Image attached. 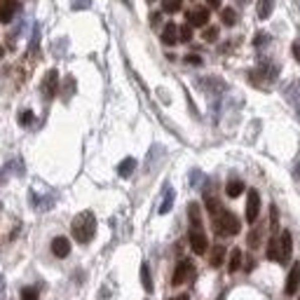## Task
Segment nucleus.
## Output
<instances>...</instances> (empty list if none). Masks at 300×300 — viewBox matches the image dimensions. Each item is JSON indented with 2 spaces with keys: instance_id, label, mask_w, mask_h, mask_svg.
<instances>
[{
  "instance_id": "28",
  "label": "nucleus",
  "mask_w": 300,
  "mask_h": 300,
  "mask_svg": "<svg viewBox=\"0 0 300 300\" xmlns=\"http://www.w3.org/2000/svg\"><path fill=\"white\" fill-rule=\"evenodd\" d=\"M19 122L24 124V127H28V124L33 122V113H31V110H24V113L19 115Z\"/></svg>"
},
{
  "instance_id": "34",
  "label": "nucleus",
  "mask_w": 300,
  "mask_h": 300,
  "mask_svg": "<svg viewBox=\"0 0 300 300\" xmlns=\"http://www.w3.org/2000/svg\"><path fill=\"white\" fill-rule=\"evenodd\" d=\"M209 5H211V7H218V5H220V0H209Z\"/></svg>"
},
{
  "instance_id": "15",
  "label": "nucleus",
  "mask_w": 300,
  "mask_h": 300,
  "mask_svg": "<svg viewBox=\"0 0 300 300\" xmlns=\"http://www.w3.org/2000/svg\"><path fill=\"white\" fill-rule=\"evenodd\" d=\"M267 258L281 263V251H279V237H272L270 244H267Z\"/></svg>"
},
{
  "instance_id": "5",
  "label": "nucleus",
  "mask_w": 300,
  "mask_h": 300,
  "mask_svg": "<svg viewBox=\"0 0 300 300\" xmlns=\"http://www.w3.org/2000/svg\"><path fill=\"white\" fill-rule=\"evenodd\" d=\"M260 213V195L256 190H249V199H246V220L256 223Z\"/></svg>"
},
{
  "instance_id": "2",
  "label": "nucleus",
  "mask_w": 300,
  "mask_h": 300,
  "mask_svg": "<svg viewBox=\"0 0 300 300\" xmlns=\"http://www.w3.org/2000/svg\"><path fill=\"white\" fill-rule=\"evenodd\" d=\"M213 225H216V232H218V235H228V237L237 235L239 228H242L239 218L232 211H220L218 216H216V220H213Z\"/></svg>"
},
{
  "instance_id": "11",
  "label": "nucleus",
  "mask_w": 300,
  "mask_h": 300,
  "mask_svg": "<svg viewBox=\"0 0 300 300\" xmlns=\"http://www.w3.org/2000/svg\"><path fill=\"white\" fill-rule=\"evenodd\" d=\"M298 286H300V263H293L286 279V295H293L298 291Z\"/></svg>"
},
{
  "instance_id": "9",
  "label": "nucleus",
  "mask_w": 300,
  "mask_h": 300,
  "mask_svg": "<svg viewBox=\"0 0 300 300\" xmlns=\"http://www.w3.org/2000/svg\"><path fill=\"white\" fill-rule=\"evenodd\" d=\"M17 10H19V0H0V21L10 24Z\"/></svg>"
},
{
  "instance_id": "12",
  "label": "nucleus",
  "mask_w": 300,
  "mask_h": 300,
  "mask_svg": "<svg viewBox=\"0 0 300 300\" xmlns=\"http://www.w3.org/2000/svg\"><path fill=\"white\" fill-rule=\"evenodd\" d=\"M162 42H164V45H176V42H178V26H176V24H167V26H164Z\"/></svg>"
},
{
  "instance_id": "17",
  "label": "nucleus",
  "mask_w": 300,
  "mask_h": 300,
  "mask_svg": "<svg viewBox=\"0 0 300 300\" xmlns=\"http://www.w3.org/2000/svg\"><path fill=\"white\" fill-rule=\"evenodd\" d=\"M274 10V0H258V19H270Z\"/></svg>"
},
{
  "instance_id": "16",
  "label": "nucleus",
  "mask_w": 300,
  "mask_h": 300,
  "mask_svg": "<svg viewBox=\"0 0 300 300\" xmlns=\"http://www.w3.org/2000/svg\"><path fill=\"white\" fill-rule=\"evenodd\" d=\"M225 192H228V197H239V195L244 192V183H242L239 178H232L230 183L225 185Z\"/></svg>"
},
{
  "instance_id": "31",
  "label": "nucleus",
  "mask_w": 300,
  "mask_h": 300,
  "mask_svg": "<svg viewBox=\"0 0 300 300\" xmlns=\"http://www.w3.org/2000/svg\"><path fill=\"white\" fill-rule=\"evenodd\" d=\"M249 244H251V246H258V232H256V230L249 235Z\"/></svg>"
},
{
  "instance_id": "1",
  "label": "nucleus",
  "mask_w": 300,
  "mask_h": 300,
  "mask_svg": "<svg viewBox=\"0 0 300 300\" xmlns=\"http://www.w3.org/2000/svg\"><path fill=\"white\" fill-rule=\"evenodd\" d=\"M70 232H73L75 242H80V244H87V242H92V237H94L96 232V218L92 211H82L78 213L73 218V225H70Z\"/></svg>"
},
{
  "instance_id": "33",
  "label": "nucleus",
  "mask_w": 300,
  "mask_h": 300,
  "mask_svg": "<svg viewBox=\"0 0 300 300\" xmlns=\"http://www.w3.org/2000/svg\"><path fill=\"white\" fill-rule=\"evenodd\" d=\"M150 24H153V26H157V24H160V14H153V17H150Z\"/></svg>"
},
{
  "instance_id": "30",
  "label": "nucleus",
  "mask_w": 300,
  "mask_h": 300,
  "mask_svg": "<svg viewBox=\"0 0 300 300\" xmlns=\"http://www.w3.org/2000/svg\"><path fill=\"white\" fill-rule=\"evenodd\" d=\"M185 61L192 63V66H199V63H202V59H199L197 54H188V56H185Z\"/></svg>"
},
{
  "instance_id": "24",
  "label": "nucleus",
  "mask_w": 300,
  "mask_h": 300,
  "mask_svg": "<svg viewBox=\"0 0 300 300\" xmlns=\"http://www.w3.org/2000/svg\"><path fill=\"white\" fill-rule=\"evenodd\" d=\"M178 40H181V42H190V40H192V28H190V24H185V26L178 28Z\"/></svg>"
},
{
  "instance_id": "35",
  "label": "nucleus",
  "mask_w": 300,
  "mask_h": 300,
  "mask_svg": "<svg viewBox=\"0 0 300 300\" xmlns=\"http://www.w3.org/2000/svg\"><path fill=\"white\" fill-rule=\"evenodd\" d=\"M171 300H190V298H188V295L183 293V295H176V298H171Z\"/></svg>"
},
{
  "instance_id": "13",
  "label": "nucleus",
  "mask_w": 300,
  "mask_h": 300,
  "mask_svg": "<svg viewBox=\"0 0 300 300\" xmlns=\"http://www.w3.org/2000/svg\"><path fill=\"white\" fill-rule=\"evenodd\" d=\"M134 169H136V160H134V157H124L122 162L117 164V174H120L122 178L131 176V174H134Z\"/></svg>"
},
{
  "instance_id": "32",
  "label": "nucleus",
  "mask_w": 300,
  "mask_h": 300,
  "mask_svg": "<svg viewBox=\"0 0 300 300\" xmlns=\"http://www.w3.org/2000/svg\"><path fill=\"white\" fill-rule=\"evenodd\" d=\"M291 49H293V56L298 59V63H300V40H295V42H293V47H291Z\"/></svg>"
},
{
  "instance_id": "37",
  "label": "nucleus",
  "mask_w": 300,
  "mask_h": 300,
  "mask_svg": "<svg viewBox=\"0 0 300 300\" xmlns=\"http://www.w3.org/2000/svg\"><path fill=\"white\" fill-rule=\"evenodd\" d=\"M0 54H3V49H0Z\"/></svg>"
},
{
  "instance_id": "19",
  "label": "nucleus",
  "mask_w": 300,
  "mask_h": 300,
  "mask_svg": "<svg viewBox=\"0 0 300 300\" xmlns=\"http://www.w3.org/2000/svg\"><path fill=\"white\" fill-rule=\"evenodd\" d=\"M239 267H242V251H239V249H232V251H230V265H228V270L235 274Z\"/></svg>"
},
{
  "instance_id": "25",
  "label": "nucleus",
  "mask_w": 300,
  "mask_h": 300,
  "mask_svg": "<svg viewBox=\"0 0 300 300\" xmlns=\"http://www.w3.org/2000/svg\"><path fill=\"white\" fill-rule=\"evenodd\" d=\"M21 300H38V288L26 286L24 291H21Z\"/></svg>"
},
{
  "instance_id": "6",
  "label": "nucleus",
  "mask_w": 300,
  "mask_h": 300,
  "mask_svg": "<svg viewBox=\"0 0 300 300\" xmlns=\"http://www.w3.org/2000/svg\"><path fill=\"white\" fill-rule=\"evenodd\" d=\"M190 246H192V251L197 253V256L206 253V249H209V239H206L204 232L192 228V230H190Z\"/></svg>"
},
{
  "instance_id": "14",
  "label": "nucleus",
  "mask_w": 300,
  "mask_h": 300,
  "mask_svg": "<svg viewBox=\"0 0 300 300\" xmlns=\"http://www.w3.org/2000/svg\"><path fill=\"white\" fill-rule=\"evenodd\" d=\"M188 216H190L192 228L199 230V228H202V213H199V204H197V202H190V204H188Z\"/></svg>"
},
{
  "instance_id": "8",
  "label": "nucleus",
  "mask_w": 300,
  "mask_h": 300,
  "mask_svg": "<svg viewBox=\"0 0 300 300\" xmlns=\"http://www.w3.org/2000/svg\"><path fill=\"white\" fill-rule=\"evenodd\" d=\"M188 24L190 26H206L209 24V7H195L188 12Z\"/></svg>"
},
{
  "instance_id": "38",
  "label": "nucleus",
  "mask_w": 300,
  "mask_h": 300,
  "mask_svg": "<svg viewBox=\"0 0 300 300\" xmlns=\"http://www.w3.org/2000/svg\"><path fill=\"white\" fill-rule=\"evenodd\" d=\"M298 300H300V298H298Z\"/></svg>"
},
{
  "instance_id": "3",
  "label": "nucleus",
  "mask_w": 300,
  "mask_h": 300,
  "mask_svg": "<svg viewBox=\"0 0 300 300\" xmlns=\"http://www.w3.org/2000/svg\"><path fill=\"white\" fill-rule=\"evenodd\" d=\"M192 274H195V265H192V260L183 258L176 265V270H174V279H171V284H174V286H181V284H185L188 279H192Z\"/></svg>"
},
{
  "instance_id": "27",
  "label": "nucleus",
  "mask_w": 300,
  "mask_h": 300,
  "mask_svg": "<svg viewBox=\"0 0 300 300\" xmlns=\"http://www.w3.org/2000/svg\"><path fill=\"white\" fill-rule=\"evenodd\" d=\"M267 42H270V35L267 33H256V38H253V45H256V47H263Z\"/></svg>"
},
{
  "instance_id": "10",
  "label": "nucleus",
  "mask_w": 300,
  "mask_h": 300,
  "mask_svg": "<svg viewBox=\"0 0 300 300\" xmlns=\"http://www.w3.org/2000/svg\"><path fill=\"white\" fill-rule=\"evenodd\" d=\"M52 253H54L56 258H66V256L70 253L68 237H54L52 239Z\"/></svg>"
},
{
  "instance_id": "36",
  "label": "nucleus",
  "mask_w": 300,
  "mask_h": 300,
  "mask_svg": "<svg viewBox=\"0 0 300 300\" xmlns=\"http://www.w3.org/2000/svg\"><path fill=\"white\" fill-rule=\"evenodd\" d=\"M295 176H298V178H300V164H298V169H295Z\"/></svg>"
},
{
  "instance_id": "29",
  "label": "nucleus",
  "mask_w": 300,
  "mask_h": 300,
  "mask_svg": "<svg viewBox=\"0 0 300 300\" xmlns=\"http://www.w3.org/2000/svg\"><path fill=\"white\" fill-rule=\"evenodd\" d=\"M89 5H92V0H73V3H70L73 10H87Z\"/></svg>"
},
{
  "instance_id": "20",
  "label": "nucleus",
  "mask_w": 300,
  "mask_h": 300,
  "mask_svg": "<svg viewBox=\"0 0 300 300\" xmlns=\"http://www.w3.org/2000/svg\"><path fill=\"white\" fill-rule=\"evenodd\" d=\"M174 190L171 188H167V192H164V202H162V206H160V213H169L171 211V206H174Z\"/></svg>"
},
{
  "instance_id": "4",
  "label": "nucleus",
  "mask_w": 300,
  "mask_h": 300,
  "mask_svg": "<svg viewBox=\"0 0 300 300\" xmlns=\"http://www.w3.org/2000/svg\"><path fill=\"white\" fill-rule=\"evenodd\" d=\"M56 92H59V73L52 68V70L45 73V78H42V96L49 101V99H54L56 96Z\"/></svg>"
},
{
  "instance_id": "7",
  "label": "nucleus",
  "mask_w": 300,
  "mask_h": 300,
  "mask_svg": "<svg viewBox=\"0 0 300 300\" xmlns=\"http://www.w3.org/2000/svg\"><path fill=\"white\" fill-rule=\"evenodd\" d=\"M279 251H281V265H286L288 258H291V251H293V237H291L288 230H284L279 235Z\"/></svg>"
},
{
  "instance_id": "22",
  "label": "nucleus",
  "mask_w": 300,
  "mask_h": 300,
  "mask_svg": "<svg viewBox=\"0 0 300 300\" xmlns=\"http://www.w3.org/2000/svg\"><path fill=\"white\" fill-rule=\"evenodd\" d=\"M220 19H223L225 26H235V21H237V12H235L232 7H225L223 12H220Z\"/></svg>"
},
{
  "instance_id": "26",
  "label": "nucleus",
  "mask_w": 300,
  "mask_h": 300,
  "mask_svg": "<svg viewBox=\"0 0 300 300\" xmlns=\"http://www.w3.org/2000/svg\"><path fill=\"white\" fill-rule=\"evenodd\" d=\"M202 38H204L206 42H213L216 38H218V28H216V26H209V28L204 31V35H202Z\"/></svg>"
},
{
  "instance_id": "18",
  "label": "nucleus",
  "mask_w": 300,
  "mask_h": 300,
  "mask_svg": "<svg viewBox=\"0 0 300 300\" xmlns=\"http://www.w3.org/2000/svg\"><path fill=\"white\" fill-rule=\"evenodd\" d=\"M141 284H143L145 293H153V279H150V267H148V263H143V265H141Z\"/></svg>"
},
{
  "instance_id": "23",
  "label": "nucleus",
  "mask_w": 300,
  "mask_h": 300,
  "mask_svg": "<svg viewBox=\"0 0 300 300\" xmlns=\"http://www.w3.org/2000/svg\"><path fill=\"white\" fill-rule=\"evenodd\" d=\"M178 10H181V0H164L162 3V12H167V14H174Z\"/></svg>"
},
{
  "instance_id": "21",
  "label": "nucleus",
  "mask_w": 300,
  "mask_h": 300,
  "mask_svg": "<svg viewBox=\"0 0 300 300\" xmlns=\"http://www.w3.org/2000/svg\"><path fill=\"white\" fill-rule=\"evenodd\" d=\"M223 260H225V249L223 246H213V251H211V265L213 267H220L223 265Z\"/></svg>"
}]
</instances>
